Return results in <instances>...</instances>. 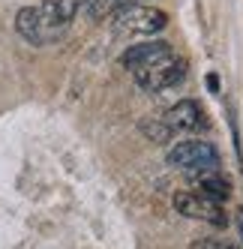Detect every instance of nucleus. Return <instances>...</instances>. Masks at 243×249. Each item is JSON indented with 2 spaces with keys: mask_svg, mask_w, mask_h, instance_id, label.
Instances as JSON below:
<instances>
[{
  "mask_svg": "<svg viewBox=\"0 0 243 249\" xmlns=\"http://www.w3.org/2000/svg\"><path fill=\"white\" fill-rule=\"evenodd\" d=\"M189 180H192V186L204 195V198H210L216 204H222L231 195V183L225 180L219 171H195V174H189Z\"/></svg>",
  "mask_w": 243,
  "mask_h": 249,
  "instance_id": "8",
  "label": "nucleus"
},
{
  "mask_svg": "<svg viewBox=\"0 0 243 249\" xmlns=\"http://www.w3.org/2000/svg\"><path fill=\"white\" fill-rule=\"evenodd\" d=\"M189 249H237V246L225 243V240H213V237H201L195 243H189Z\"/></svg>",
  "mask_w": 243,
  "mask_h": 249,
  "instance_id": "11",
  "label": "nucleus"
},
{
  "mask_svg": "<svg viewBox=\"0 0 243 249\" xmlns=\"http://www.w3.org/2000/svg\"><path fill=\"white\" fill-rule=\"evenodd\" d=\"M117 24L123 27V30H129V33H144V36H153V33L165 30L168 15H165L162 9H156V6L132 3L126 12H120V15H117Z\"/></svg>",
  "mask_w": 243,
  "mask_h": 249,
  "instance_id": "5",
  "label": "nucleus"
},
{
  "mask_svg": "<svg viewBox=\"0 0 243 249\" xmlns=\"http://www.w3.org/2000/svg\"><path fill=\"white\" fill-rule=\"evenodd\" d=\"M132 6V0H81V9L90 18L102 21V18H117L120 12H126Z\"/></svg>",
  "mask_w": 243,
  "mask_h": 249,
  "instance_id": "9",
  "label": "nucleus"
},
{
  "mask_svg": "<svg viewBox=\"0 0 243 249\" xmlns=\"http://www.w3.org/2000/svg\"><path fill=\"white\" fill-rule=\"evenodd\" d=\"M237 225H240V237H243V210H237Z\"/></svg>",
  "mask_w": 243,
  "mask_h": 249,
  "instance_id": "12",
  "label": "nucleus"
},
{
  "mask_svg": "<svg viewBox=\"0 0 243 249\" xmlns=\"http://www.w3.org/2000/svg\"><path fill=\"white\" fill-rule=\"evenodd\" d=\"M162 120L168 123L174 132H195L204 126V111L195 99H180L177 105H171V108L162 114Z\"/></svg>",
  "mask_w": 243,
  "mask_h": 249,
  "instance_id": "7",
  "label": "nucleus"
},
{
  "mask_svg": "<svg viewBox=\"0 0 243 249\" xmlns=\"http://www.w3.org/2000/svg\"><path fill=\"white\" fill-rule=\"evenodd\" d=\"M132 75H135V84L141 87V90L159 93V90H168V87H174V84L183 81L186 63H183L180 57L171 54V57L153 63V66H147V69H138V72H132Z\"/></svg>",
  "mask_w": 243,
  "mask_h": 249,
  "instance_id": "2",
  "label": "nucleus"
},
{
  "mask_svg": "<svg viewBox=\"0 0 243 249\" xmlns=\"http://www.w3.org/2000/svg\"><path fill=\"white\" fill-rule=\"evenodd\" d=\"M168 165L171 168H180V171H219V153L210 141H201V138H186L177 141L174 147L168 150Z\"/></svg>",
  "mask_w": 243,
  "mask_h": 249,
  "instance_id": "1",
  "label": "nucleus"
},
{
  "mask_svg": "<svg viewBox=\"0 0 243 249\" xmlns=\"http://www.w3.org/2000/svg\"><path fill=\"white\" fill-rule=\"evenodd\" d=\"M141 132L153 141V144H165V141L174 138V129L168 126L162 117H150V120H141Z\"/></svg>",
  "mask_w": 243,
  "mask_h": 249,
  "instance_id": "10",
  "label": "nucleus"
},
{
  "mask_svg": "<svg viewBox=\"0 0 243 249\" xmlns=\"http://www.w3.org/2000/svg\"><path fill=\"white\" fill-rule=\"evenodd\" d=\"M174 210L180 216H189V219H198V222H210V225H228V216H225L222 204L204 198L201 192H177L174 195Z\"/></svg>",
  "mask_w": 243,
  "mask_h": 249,
  "instance_id": "4",
  "label": "nucleus"
},
{
  "mask_svg": "<svg viewBox=\"0 0 243 249\" xmlns=\"http://www.w3.org/2000/svg\"><path fill=\"white\" fill-rule=\"evenodd\" d=\"M171 54H174V51H171V45L165 39H153V42H141V45H129L123 54H120V63L126 69H132V72H138V69H147L153 63L171 57Z\"/></svg>",
  "mask_w": 243,
  "mask_h": 249,
  "instance_id": "6",
  "label": "nucleus"
},
{
  "mask_svg": "<svg viewBox=\"0 0 243 249\" xmlns=\"http://www.w3.org/2000/svg\"><path fill=\"white\" fill-rule=\"evenodd\" d=\"M15 30L30 42V45H48V42H57L66 30L54 27L45 15L39 12V6H24L15 15Z\"/></svg>",
  "mask_w": 243,
  "mask_h": 249,
  "instance_id": "3",
  "label": "nucleus"
}]
</instances>
